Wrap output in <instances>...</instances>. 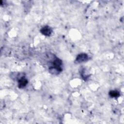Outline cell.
Segmentation results:
<instances>
[{
	"label": "cell",
	"mask_w": 124,
	"mask_h": 124,
	"mask_svg": "<svg viewBox=\"0 0 124 124\" xmlns=\"http://www.w3.org/2000/svg\"><path fill=\"white\" fill-rule=\"evenodd\" d=\"M52 65L49 67L50 73L53 75L59 74L62 71V61L58 58H56L52 62Z\"/></svg>",
	"instance_id": "cell-1"
},
{
	"label": "cell",
	"mask_w": 124,
	"mask_h": 124,
	"mask_svg": "<svg viewBox=\"0 0 124 124\" xmlns=\"http://www.w3.org/2000/svg\"><path fill=\"white\" fill-rule=\"evenodd\" d=\"M88 55L86 53L79 54L76 57L75 62L77 63H79L87 61L88 60Z\"/></svg>",
	"instance_id": "cell-2"
},
{
	"label": "cell",
	"mask_w": 124,
	"mask_h": 124,
	"mask_svg": "<svg viewBox=\"0 0 124 124\" xmlns=\"http://www.w3.org/2000/svg\"><path fill=\"white\" fill-rule=\"evenodd\" d=\"M40 32L43 35L49 36L52 32V29L48 26H45L41 29Z\"/></svg>",
	"instance_id": "cell-3"
},
{
	"label": "cell",
	"mask_w": 124,
	"mask_h": 124,
	"mask_svg": "<svg viewBox=\"0 0 124 124\" xmlns=\"http://www.w3.org/2000/svg\"><path fill=\"white\" fill-rule=\"evenodd\" d=\"M28 81L27 79L24 77H21L18 80V87L19 88H23L25 87L28 84Z\"/></svg>",
	"instance_id": "cell-4"
},
{
	"label": "cell",
	"mask_w": 124,
	"mask_h": 124,
	"mask_svg": "<svg viewBox=\"0 0 124 124\" xmlns=\"http://www.w3.org/2000/svg\"><path fill=\"white\" fill-rule=\"evenodd\" d=\"M108 94L111 97L115 98L119 97L120 95L119 92L117 90H111L109 91Z\"/></svg>",
	"instance_id": "cell-5"
}]
</instances>
